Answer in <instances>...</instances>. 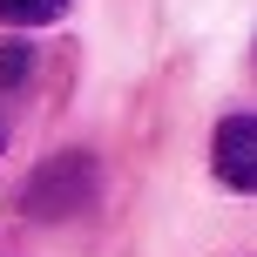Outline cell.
Listing matches in <instances>:
<instances>
[{
  "label": "cell",
  "mask_w": 257,
  "mask_h": 257,
  "mask_svg": "<svg viewBox=\"0 0 257 257\" xmlns=\"http://www.w3.org/2000/svg\"><path fill=\"white\" fill-rule=\"evenodd\" d=\"M95 183H102L95 176V156L61 149V156H48V163L21 183L14 210H21L27 223H68V217H81V210L95 203Z\"/></svg>",
  "instance_id": "6da1fadb"
},
{
  "label": "cell",
  "mask_w": 257,
  "mask_h": 257,
  "mask_svg": "<svg viewBox=\"0 0 257 257\" xmlns=\"http://www.w3.org/2000/svg\"><path fill=\"white\" fill-rule=\"evenodd\" d=\"M210 169H217L223 190L257 196V115H223L210 136Z\"/></svg>",
  "instance_id": "7a4b0ae2"
},
{
  "label": "cell",
  "mask_w": 257,
  "mask_h": 257,
  "mask_svg": "<svg viewBox=\"0 0 257 257\" xmlns=\"http://www.w3.org/2000/svg\"><path fill=\"white\" fill-rule=\"evenodd\" d=\"M61 14H68V0H0V27H48Z\"/></svg>",
  "instance_id": "3957f363"
},
{
  "label": "cell",
  "mask_w": 257,
  "mask_h": 257,
  "mask_svg": "<svg viewBox=\"0 0 257 257\" xmlns=\"http://www.w3.org/2000/svg\"><path fill=\"white\" fill-rule=\"evenodd\" d=\"M27 75H34V48H27V41H14V48H0V88H21Z\"/></svg>",
  "instance_id": "277c9868"
},
{
  "label": "cell",
  "mask_w": 257,
  "mask_h": 257,
  "mask_svg": "<svg viewBox=\"0 0 257 257\" xmlns=\"http://www.w3.org/2000/svg\"><path fill=\"white\" fill-rule=\"evenodd\" d=\"M0 149H7V128H0Z\"/></svg>",
  "instance_id": "5b68a950"
}]
</instances>
